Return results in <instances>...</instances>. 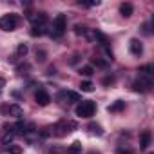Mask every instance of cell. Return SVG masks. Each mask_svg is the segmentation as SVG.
<instances>
[{
	"label": "cell",
	"instance_id": "17",
	"mask_svg": "<svg viewBox=\"0 0 154 154\" xmlns=\"http://www.w3.org/2000/svg\"><path fill=\"white\" fill-rule=\"evenodd\" d=\"M27 51H29V47H27L26 44H20V45L17 47V58H26Z\"/></svg>",
	"mask_w": 154,
	"mask_h": 154
},
{
	"label": "cell",
	"instance_id": "27",
	"mask_svg": "<svg viewBox=\"0 0 154 154\" xmlns=\"http://www.w3.org/2000/svg\"><path fill=\"white\" fill-rule=\"evenodd\" d=\"M44 56H45V53H44V51H38V49H36V60H40V62H44V60H45Z\"/></svg>",
	"mask_w": 154,
	"mask_h": 154
},
{
	"label": "cell",
	"instance_id": "26",
	"mask_svg": "<svg viewBox=\"0 0 154 154\" xmlns=\"http://www.w3.org/2000/svg\"><path fill=\"white\" fill-rule=\"evenodd\" d=\"M82 6H85V8H94V6H98L100 2H98V0H91V2H80Z\"/></svg>",
	"mask_w": 154,
	"mask_h": 154
},
{
	"label": "cell",
	"instance_id": "6",
	"mask_svg": "<svg viewBox=\"0 0 154 154\" xmlns=\"http://www.w3.org/2000/svg\"><path fill=\"white\" fill-rule=\"evenodd\" d=\"M0 112H2V114H9V116H15V118H22L24 116V111H22V107L20 105H17V103H11V105H2V107H0Z\"/></svg>",
	"mask_w": 154,
	"mask_h": 154
},
{
	"label": "cell",
	"instance_id": "24",
	"mask_svg": "<svg viewBox=\"0 0 154 154\" xmlns=\"http://www.w3.org/2000/svg\"><path fill=\"white\" fill-rule=\"evenodd\" d=\"M13 138H15V134H13V132H8V134L2 136V143H4V145H9V143L13 141Z\"/></svg>",
	"mask_w": 154,
	"mask_h": 154
},
{
	"label": "cell",
	"instance_id": "12",
	"mask_svg": "<svg viewBox=\"0 0 154 154\" xmlns=\"http://www.w3.org/2000/svg\"><path fill=\"white\" fill-rule=\"evenodd\" d=\"M120 13H122V17H131V15L134 13V8H132V4H129V2H123V4H120Z\"/></svg>",
	"mask_w": 154,
	"mask_h": 154
},
{
	"label": "cell",
	"instance_id": "2",
	"mask_svg": "<svg viewBox=\"0 0 154 154\" xmlns=\"http://www.w3.org/2000/svg\"><path fill=\"white\" fill-rule=\"evenodd\" d=\"M65 29H67V18H65V15H56V18L53 20V29H51V36L53 38H60L63 33H65Z\"/></svg>",
	"mask_w": 154,
	"mask_h": 154
},
{
	"label": "cell",
	"instance_id": "22",
	"mask_svg": "<svg viewBox=\"0 0 154 154\" xmlns=\"http://www.w3.org/2000/svg\"><path fill=\"white\" fill-rule=\"evenodd\" d=\"M45 33V27H36V26H33V29H31V35L33 36H42Z\"/></svg>",
	"mask_w": 154,
	"mask_h": 154
},
{
	"label": "cell",
	"instance_id": "31",
	"mask_svg": "<svg viewBox=\"0 0 154 154\" xmlns=\"http://www.w3.org/2000/svg\"><path fill=\"white\" fill-rule=\"evenodd\" d=\"M118 154H132V152H131V150H120Z\"/></svg>",
	"mask_w": 154,
	"mask_h": 154
},
{
	"label": "cell",
	"instance_id": "10",
	"mask_svg": "<svg viewBox=\"0 0 154 154\" xmlns=\"http://www.w3.org/2000/svg\"><path fill=\"white\" fill-rule=\"evenodd\" d=\"M129 49H131V53H132L134 56H140V54L143 53V45H141V42H140L138 38H132V40H131Z\"/></svg>",
	"mask_w": 154,
	"mask_h": 154
},
{
	"label": "cell",
	"instance_id": "18",
	"mask_svg": "<svg viewBox=\"0 0 154 154\" xmlns=\"http://www.w3.org/2000/svg\"><path fill=\"white\" fill-rule=\"evenodd\" d=\"M80 89H82L84 93H93V91H94V85H93V82L85 80V82H82V84H80Z\"/></svg>",
	"mask_w": 154,
	"mask_h": 154
},
{
	"label": "cell",
	"instance_id": "15",
	"mask_svg": "<svg viewBox=\"0 0 154 154\" xmlns=\"http://www.w3.org/2000/svg\"><path fill=\"white\" fill-rule=\"evenodd\" d=\"M67 154H82V143H80V141H74V143L67 149Z\"/></svg>",
	"mask_w": 154,
	"mask_h": 154
},
{
	"label": "cell",
	"instance_id": "23",
	"mask_svg": "<svg viewBox=\"0 0 154 154\" xmlns=\"http://www.w3.org/2000/svg\"><path fill=\"white\" fill-rule=\"evenodd\" d=\"M140 72H143L145 76H150L154 72V67L152 65H143V67H140Z\"/></svg>",
	"mask_w": 154,
	"mask_h": 154
},
{
	"label": "cell",
	"instance_id": "29",
	"mask_svg": "<svg viewBox=\"0 0 154 154\" xmlns=\"http://www.w3.org/2000/svg\"><path fill=\"white\" fill-rule=\"evenodd\" d=\"M141 29H143V33H145V35H150V29H149V24H143V26H141Z\"/></svg>",
	"mask_w": 154,
	"mask_h": 154
},
{
	"label": "cell",
	"instance_id": "16",
	"mask_svg": "<svg viewBox=\"0 0 154 154\" xmlns=\"http://www.w3.org/2000/svg\"><path fill=\"white\" fill-rule=\"evenodd\" d=\"M87 129L93 132V134H96V136H102L103 134V131H102V127L98 125V123H94V122H91L89 125H87Z\"/></svg>",
	"mask_w": 154,
	"mask_h": 154
},
{
	"label": "cell",
	"instance_id": "25",
	"mask_svg": "<svg viewBox=\"0 0 154 154\" xmlns=\"http://www.w3.org/2000/svg\"><path fill=\"white\" fill-rule=\"evenodd\" d=\"M74 33L76 35H87V29L84 26H74Z\"/></svg>",
	"mask_w": 154,
	"mask_h": 154
},
{
	"label": "cell",
	"instance_id": "19",
	"mask_svg": "<svg viewBox=\"0 0 154 154\" xmlns=\"http://www.w3.org/2000/svg\"><path fill=\"white\" fill-rule=\"evenodd\" d=\"M80 74H82V76H87V78H89V76L94 74V69H93L91 65H84V67H80Z\"/></svg>",
	"mask_w": 154,
	"mask_h": 154
},
{
	"label": "cell",
	"instance_id": "8",
	"mask_svg": "<svg viewBox=\"0 0 154 154\" xmlns=\"http://www.w3.org/2000/svg\"><path fill=\"white\" fill-rule=\"evenodd\" d=\"M27 18H29L31 24L36 26V27H45V24H47V15H45V13H29Z\"/></svg>",
	"mask_w": 154,
	"mask_h": 154
},
{
	"label": "cell",
	"instance_id": "14",
	"mask_svg": "<svg viewBox=\"0 0 154 154\" xmlns=\"http://www.w3.org/2000/svg\"><path fill=\"white\" fill-rule=\"evenodd\" d=\"M91 63L96 65V67H100V69H107V67H109V62H107V60H102L100 56H93V58H91Z\"/></svg>",
	"mask_w": 154,
	"mask_h": 154
},
{
	"label": "cell",
	"instance_id": "30",
	"mask_svg": "<svg viewBox=\"0 0 154 154\" xmlns=\"http://www.w3.org/2000/svg\"><path fill=\"white\" fill-rule=\"evenodd\" d=\"M40 134H42V138H47V136H49V127L42 129V132H40Z\"/></svg>",
	"mask_w": 154,
	"mask_h": 154
},
{
	"label": "cell",
	"instance_id": "32",
	"mask_svg": "<svg viewBox=\"0 0 154 154\" xmlns=\"http://www.w3.org/2000/svg\"><path fill=\"white\" fill-rule=\"evenodd\" d=\"M0 87H4V80L2 78H0Z\"/></svg>",
	"mask_w": 154,
	"mask_h": 154
},
{
	"label": "cell",
	"instance_id": "5",
	"mask_svg": "<svg viewBox=\"0 0 154 154\" xmlns=\"http://www.w3.org/2000/svg\"><path fill=\"white\" fill-rule=\"evenodd\" d=\"M150 87H152V80H150V76H140L138 80H134V84H132V89L134 91H140V93H145V91H150Z\"/></svg>",
	"mask_w": 154,
	"mask_h": 154
},
{
	"label": "cell",
	"instance_id": "7",
	"mask_svg": "<svg viewBox=\"0 0 154 154\" xmlns=\"http://www.w3.org/2000/svg\"><path fill=\"white\" fill-rule=\"evenodd\" d=\"M56 98L60 100V103H74V102H82V100H80V94H78V93H72V91H62Z\"/></svg>",
	"mask_w": 154,
	"mask_h": 154
},
{
	"label": "cell",
	"instance_id": "13",
	"mask_svg": "<svg viewBox=\"0 0 154 154\" xmlns=\"http://www.w3.org/2000/svg\"><path fill=\"white\" fill-rule=\"evenodd\" d=\"M123 109H125V102H123V100H116L112 105L107 107L109 112H120V111H123Z\"/></svg>",
	"mask_w": 154,
	"mask_h": 154
},
{
	"label": "cell",
	"instance_id": "21",
	"mask_svg": "<svg viewBox=\"0 0 154 154\" xmlns=\"http://www.w3.org/2000/svg\"><path fill=\"white\" fill-rule=\"evenodd\" d=\"M26 122H22V120H18L17 122V125H15V129H17V132H20V134H26Z\"/></svg>",
	"mask_w": 154,
	"mask_h": 154
},
{
	"label": "cell",
	"instance_id": "9",
	"mask_svg": "<svg viewBox=\"0 0 154 154\" xmlns=\"http://www.w3.org/2000/svg\"><path fill=\"white\" fill-rule=\"evenodd\" d=\"M35 100H36V103H38V105L45 107V105H49V102H51V96H49V93H47V91L40 89V91L35 94Z\"/></svg>",
	"mask_w": 154,
	"mask_h": 154
},
{
	"label": "cell",
	"instance_id": "4",
	"mask_svg": "<svg viewBox=\"0 0 154 154\" xmlns=\"http://www.w3.org/2000/svg\"><path fill=\"white\" fill-rule=\"evenodd\" d=\"M18 26V17L17 15H4L2 18H0V29L2 31H15Z\"/></svg>",
	"mask_w": 154,
	"mask_h": 154
},
{
	"label": "cell",
	"instance_id": "28",
	"mask_svg": "<svg viewBox=\"0 0 154 154\" xmlns=\"http://www.w3.org/2000/svg\"><path fill=\"white\" fill-rule=\"evenodd\" d=\"M112 82H114L112 76H107V78H103V84H105V85H109V84H112Z\"/></svg>",
	"mask_w": 154,
	"mask_h": 154
},
{
	"label": "cell",
	"instance_id": "1",
	"mask_svg": "<svg viewBox=\"0 0 154 154\" xmlns=\"http://www.w3.org/2000/svg\"><path fill=\"white\" fill-rule=\"evenodd\" d=\"M94 111H96V103L94 102L82 100L74 112H76V116H80V118H91V116H94Z\"/></svg>",
	"mask_w": 154,
	"mask_h": 154
},
{
	"label": "cell",
	"instance_id": "20",
	"mask_svg": "<svg viewBox=\"0 0 154 154\" xmlns=\"http://www.w3.org/2000/svg\"><path fill=\"white\" fill-rule=\"evenodd\" d=\"M22 150H24V149H22L20 145H13V143L8 145V152H9V154H22Z\"/></svg>",
	"mask_w": 154,
	"mask_h": 154
},
{
	"label": "cell",
	"instance_id": "3",
	"mask_svg": "<svg viewBox=\"0 0 154 154\" xmlns=\"http://www.w3.org/2000/svg\"><path fill=\"white\" fill-rule=\"evenodd\" d=\"M71 129H76V123H74V122L60 120V122L54 123V127H53V134L58 136V138H63V136H67V134L71 132Z\"/></svg>",
	"mask_w": 154,
	"mask_h": 154
},
{
	"label": "cell",
	"instance_id": "11",
	"mask_svg": "<svg viewBox=\"0 0 154 154\" xmlns=\"http://www.w3.org/2000/svg\"><path fill=\"white\" fill-rule=\"evenodd\" d=\"M150 145V131H143L140 134V149L141 150H147Z\"/></svg>",
	"mask_w": 154,
	"mask_h": 154
}]
</instances>
